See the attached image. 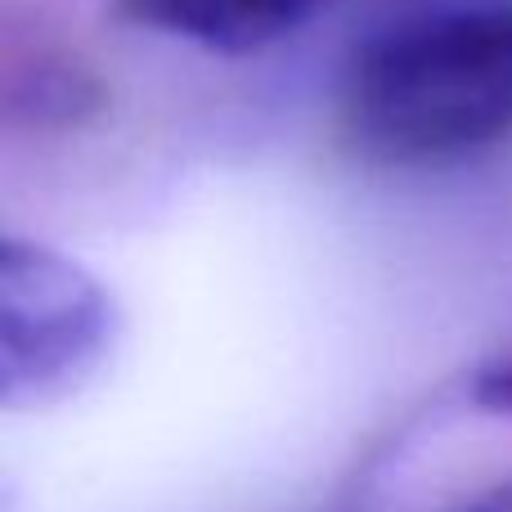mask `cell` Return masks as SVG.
Returning a JSON list of instances; mask_svg holds the SVG:
<instances>
[{
    "instance_id": "cell-4",
    "label": "cell",
    "mask_w": 512,
    "mask_h": 512,
    "mask_svg": "<svg viewBox=\"0 0 512 512\" xmlns=\"http://www.w3.org/2000/svg\"><path fill=\"white\" fill-rule=\"evenodd\" d=\"M472 400L490 414H512V351L481 364L477 378H472Z\"/></svg>"
},
{
    "instance_id": "cell-2",
    "label": "cell",
    "mask_w": 512,
    "mask_h": 512,
    "mask_svg": "<svg viewBox=\"0 0 512 512\" xmlns=\"http://www.w3.org/2000/svg\"><path fill=\"white\" fill-rule=\"evenodd\" d=\"M117 342L113 292L59 248L9 234L0 248V405H63L104 373Z\"/></svg>"
},
{
    "instance_id": "cell-3",
    "label": "cell",
    "mask_w": 512,
    "mask_h": 512,
    "mask_svg": "<svg viewBox=\"0 0 512 512\" xmlns=\"http://www.w3.org/2000/svg\"><path fill=\"white\" fill-rule=\"evenodd\" d=\"M337 0H117L122 18L216 54H256L301 32Z\"/></svg>"
},
{
    "instance_id": "cell-5",
    "label": "cell",
    "mask_w": 512,
    "mask_h": 512,
    "mask_svg": "<svg viewBox=\"0 0 512 512\" xmlns=\"http://www.w3.org/2000/svg\"><path fill=\"white\" fill-rule=\"evenodd\" d=\"M454 512H512V481H495V486L477 490V495L463 499Z\"/></svg>"
},
{
    "instance_id": "cell-1",
    "label": "cell",
    "mask_w": 512,
    "mask_h": 512,
    "mask_svg": "<svg viewBox=\"0 0 512 512\" xmlns=\"http://www.w3.org/2000/svg\"><path fill=\"white\" fill-rule=\"evenodd\" d=\"M346 135L369 158L436 167L512 135V0L400 18L355 50L342 81Z\"/></svg>"
}]
</instances>
